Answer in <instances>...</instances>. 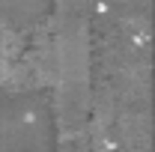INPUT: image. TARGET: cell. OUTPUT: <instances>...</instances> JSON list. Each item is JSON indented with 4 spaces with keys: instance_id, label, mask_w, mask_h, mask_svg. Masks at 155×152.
Masks as SVG:
<instances>
[{
    "instance_id": "3",
    "label": "cell",
    "mask_w": 155,
    "mask_h": 152,
    "mask_svg": "<svg viewBox=\"0 0 155 152\" xmlns=\"http://www.w3.org/2000/svg\"><path fill=\"white\" fill-rule=\"evenodd\" d=\"M57 0H0V18L12 30H33L51 18Z\"/></svg>"
},
{
    "instance_id": "1",
    "label": "cell",
    "mask_w": 155,
    "mask_h": 152,
    "mask_svg": "<svg viewBox=\"0 0 155 152\" xmlns=\"http://www.w3.org/2000/svg\"><path fill=\"white\" fill-rule=\"evenodd\" d=\"M0 152H57V114L39 90H12L0 101Z\"/></svg>"
},
{
    "instance_id": "2",
    "label": "cell",
    "mask_w": 155,
    "mask_h": 152,
    "mask_svg": "<svg viewBox=\"0 0 155 152\" xmlns=\"http://www.w3.org/2000/svg\"><path fill=\"white\" fill-rule=\"evenodd\" d=\"M63 30L57 39L60 72H63V116L75 122L84 116L87 104V18L78 0H69L63 9Z\"/></svg>"
}]
</instances>
